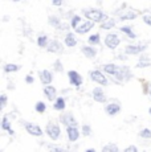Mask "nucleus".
I'll return each instance as SVG.
<instances>
[{"label":"nucleus","instance_id":"1","mask_svg":"<svg viewBox=\"0 0 151 152\" xmlns=\"http://www.w3.org/2000/svg\"><path fill=\"white\" fill-rule=\"evenodd\" d=\"M82 15L85 16V19L92 20L95 24H101L107 17V15L102 10H100V8H84Z\"/></svg>","mask_w":151,"mask_h":152},{"label":"nucleus","instance_id":"2","mask_svg":"<svg viewBox=\"0 0 151 152\" xmlns=\"http://www.w3.org/2000/svg\"><path fill=\"white\" fill-rule=\"evenodd\" d=\"M89 78L90 81L95 82L97 85H101V86H109L110 85V80L106 77V73L103 70L100 69H94L89 72Z\"/></svg>","mask_w":151,"mask_h":152},{"label":"nucleus","instance_id":"3","mask_svg":"<svg viewBox=\"0 0 151 152\" xmlns=\"http://www.w3.org/2000/svg\"><path fill=\"white\" fill-rule=\"evenodd\" d=\"M117 13H118V20H121V21H131V20H135L139 16L138 11L126 7V4L122 5L117 11Z\"/></svg>","mask_w":151,"mask_h":152},{"label":"nucleus","instance_id":"4","mask_svg":"<svg viewBox=\"0 0 151 152\" xmlns=\"http://www.w3.org/2000/svg\"><path fill=\"white\" fill-rule=\"evenodd\" d=\"M44 131H45L46 136L51 140H53V142H56V140H59L61 138V127L57 122H53V121L48 122Z\"/></svg>","mask_w":151,"mask_h":152},{"label":"nucleus","instance_id":"5","mask_svg":"<svg viewBox=\"0 0 151 152\" xmlns=\"http://www.w3.org/2000/svg\"><path fill=\"white\" fill-rule=\"evenodd\" d=\"M103 44H105L106 48H109L110 50H114V49L118 48V45L121 44V37L117 32H109V33L105 36V40H103Z\"/></svg>","mask_w":151,"mask_h":152},{"label":"nucleus","instance_id":"6","mask_svg":"<svg viewBox=\"0 0 151 152\" xmlns=\"http://www.w3.org/2000/svg\"><path fill=\"white\" fill-rule=\"evenodd\" d=\"M113 78H114V81L117 83H125L133 78V73H131V70H130L129 66H121L119 72H118Z\"/></svg>","mask_w":151,"mask_h":152},{"label":"nucleus","instance_id":"7","mask_svg":"<svg viewBox=\"0 0 151 152\" xmlns=\"http://www.w3.org/2000/svg\"><path fill=\"white\" fill-rule=\"evenodd\" d=\"M147 49L146 44H129L125 46V53L129 56H139L142 53H144Z\"/></svg>","mask_w":151,"mask_h":152},{"label":"nucleus","instance_id":"8","mask_svg":"<svg viewBox=\"0 0 151 152\" xmlns=\"http://www.w3.org/2000/svg\"><path fill=\"white\" fill-rule=\"evenodd\" d=\"M23 124H24L25 131H27L29 135L34 136V138H41V136L45 134V131H43V128L36 123H32V122H23Z\"/></svg>","mask_w":151,"mask_h":152},{"label":"nucleus","instance_id":"9","mask_svg":"<svg viewBox=\"0 0 151 152\" xmlns=\"http://www.w3.org/2000/svg\"><path fill=\"white\" fill-rule=\"evenodd\" d=\"M66 75H68V81H69V83H70L73 87L78 89V87L82 86V83H84L82 75H81L80 73L77 72V70H69V72L66 73Z\"/></svg>","mask_w":151,"mask_h":152},{"label":"nucleus","instance_id":"10","mask_svg":"<svg viewBox=\"0 0 151 152\" xmlns=\"http://www.w3.org/2000/svg\"><path fill=\"white\" fill-rule=\"evenodd\" d=\"M94 25H95L94 21H92V20H89V19H85L80 23V25L74 29V32L77 34H86L94 28Z\"/></svg>","mask_w":151,"mask_h":152},{"label":"nucleus","instance_id":"11","mask_svg":"<svg viewBox=\"0 0 151 152\" xmlns=\"http://www.w3.org/2000/svg\"><path fill=\"white\" fill-rule=\"evenodd\" d=\"M59 121H60V123L64 124L65 127H69V126H78L77 119L74 118V115L72 113H64V111H61Z\"/></svg>","mask_w":151,"mask_h":152},{"label":"nucleus","instance_id":"12","mask_svg":"<svg viewBox=\"0 0 151 152\" xmlns=\"http://www.w3.org/2000/svg\"><path fill=\"white\" fill-rule=\"evenodd\" d=\"M81 135L82 134H81V130L78 128V126H69V127H66V138H68L70 143H76L80 139Z\"/></svg>","mask_w":151,"mask_h":152},{"label":"nucleus","instance_id":"13","mask_svg":"<svg viewBox=\"0 0 151 152\" xmlns=\"http://www.w3.org/2000/svg\"><path fill=\"white\" fill-rule=\"evenodd\" d=\"M64 45H65V44H62L60 40L53 39V40H51L46 50H48L49 53H53V54H61L64 52Z\"/></svg>","mask_w":151,"mask_h":152},{"label":"nucleus","instance_id":"14","mask_svg":"<svg viewBox=\"0 0 151 152\" xmlns=\"http://www.w3.org/2000/svg\"><path fill=\"white\" fill-rule=\"evenodd\" d=\"M92 98L94 99L95 102H98V103H106V94L101 85L92 90Z\"/></svg>","mask_w":151,"mask_h":152},{"label":"nucleus","instance_id":"15","mask_svg":"<svg viewBox=\"0 0 151 152\" xmlns=\"http://www.w3.org/2000/svg\"><path fill=\"white\" fill-rule=\"evenodd\" d=\"M43 93H44L45 98L48 99V101H51L52 103H53L54 101H56V98L59 97V94H57V89L53 86V85H45L44 89H43Z\"/></svg>","mask_w":151,"mask_h":152},{"label":"nucleus","instance_id":"16","mask_svg":"<svg viewBox=\"0 0 151 152\" xmlns=\"http://www.w3.org/2000/svg\"><path fill=\"white\" fill-rule=\"evenodd\" d=\"M39 80L41 85H51L53 82V74H52L51 70L48 69H44V70H40L39 72Z\"/></svg>","mask_w":151,"mask_h":152},{"label":"nucleus","instance_id":"17","mask_svg":"<svg viewBox=\"0 0 151 152\" xmlns=\"http://www.w3.org/2000/svg\"><path fill=\"white\" fill-rule=\"evenodd\" d=\"M121 104L118 102H110L105 106V113L107 114L109 116H115L121 113Z\"/></svg>","mask_w":151,"mask_h":152},{"label":"nucleus","instance_id":"18","mask_svg":"<svg viewBox=\"0 0 151 152\" xmlns=\"http://www.w3.org/2000/svg\"><path fill=\"white\" fill-rule=\"evenodd\" d=\"M76 32H66L65 36H64V44H65L66 48H74L78 44V40L76 37Z\"/></svg>","mask_w":151,"mask_h":152},{"label":"nucleus","instance_id":"19","mask_svg":"<svg viewBox=\"0 0 151 152\" xmlns=\"http://www.w3.org/2000/svg\"><path fill=\"white\" fill-rule=\"evenodd\" d=\"M101 69H102L107 75H111V77H114V75L117 74L118 72H119L121 66H118L117 64H114V62H107V64H103V65L101 66Z\"/></svg>","mask_w":151,"mask_h":152},{"label":"nucleus","instance_id":"20","mask_svg":"<svg viewBox=\"0 0 151 152\" xmlns=\"http://www.w3.org/2000/svg\"><path fill=\"white\" fill-rule=\"evenodd\" d=\"M49 42H51V39L48 37V34L46 33H39L36 37V44L39 48L41 49H46L49 45Z\"/></svg>","mask_w":151,"mask_h":152},{"label":"nucleus","instance_id":"21","mask_svg":"<svg viewBox=\"0 0 151 152\" xmlns=\"http://www.w3.org/2000/svg\"><path fill=\"white\" fill-rule=\"evenodd\" d=\"M115 27H117V20L113 19V17H109V16L100 24V28L102 29V31H111V29Z\"/></svg>","mask_w":151,"mask_h":152},{"label":"nucleus","instance_id":"22","mask_svg":"<svg viewBox=\"0 0 151 152\" xmlns=\"http://www.w3.org/2000/svg\"><path fill=\"white\" fill-rule=\"evenodd\" d=\"M81 53L85 54L86 58H94L95 56H97V49H95L94 45L88 44V45H84L82 48H81Z\"/></svg>","mask_w":151,"mask_h":152},{"label":"nucleus","instance_id":"23","mask_svg":"<svg viewBox=\"0 0 151 152\" xmlns=\"http://www.w3.org/2000/svg\"><path fill=\"white\" fill-rule=\"evenodd\" d=\"M53 109L56 111H65L66 109V98L62 95H59L56 101L53 102Z\"/></svg>","mask_w":151,"mask_h":152},{"label":"nucleus","instance_id":"24","mask_svg":"<svg viewBox=\"0 0 151 152\" xmlns=\"http://www.w3.org/2000/svg\"><path fill=\"white\" fill-rule=\"evenodd\" d=\"M119 32L123 33L125 36L130 40L136 39V34H135V32H134V29H133L131 25H122V27H119Z\"/></svg>","mask_w":151,"mask_h":152},{"label":"nucleus","instance_id":"25","mask_svg":"<svg viewBox=\"0 0 151 152\" xmlns=\"http://www.w3.org/2000/svg\"><path fill=\"white\" fill-rule=\"evenodd\" d=\"M0 128H1L3 131H10L11 128H12V121H11V115L10 114H7V115H3L1 118V122H0Z\"/></svg>","mask_w":151,"mask_h":152},{"label":"nucleus","instance_id":"26","mask_svg":"<svg viewBox=\"0 0 151 152\" xmlns=\"http://www.w3.org/2000/svg\"><path fill=\"white\" fill-rule=\"evenodd\" d=\"M150 65H151V60H150V57L144 56L143 53L139 54L138 62H136V68H139V69H144V68H149Z\"/></svg>","mask_w":151,"mask_h":152},{"label":"nucleus","instance_id":"27","mask_svg":"<svg viewBox=\"0 0 151 152\" xmlns=\"http://www.w3.org/2000/svg\"><path fill=\"white\" fill-rule=\"evenodd\" d=\"M4 73L5 74H11V73H16V72H19L20 69V65H17V64H12V62H8V64H5L4 65Z\"/></svg>","mask_w":151,"mask_h":152},{"label":"nucleus","instance_id":"28","mask_svg":"<svg viewBox=\"0 0 151 152\" xmlns=\"http://www.w3.org/2000/svg\"><path fill=\"white\" fill-rule=\"evenodd\" d=\"M88 44H90V45H100L101 44V34L98 33V32H95V33H92L90 36L88 37Z\"/></svg>","mask_w":151,"mask_h":152},{"label":"nucleus","instance_id":"29","mask_svg":"<svg viewBox=\"0 0 151 152\" xmlns=\"http://www.w3.org/2000/svg\"><path fill=\"white\" fill-rule=\"evenodd\" d=\"M61 21H62V20H61L59 16H56V15H51V16L48 17V24L51 25V27L56 28V29L61 24Z\"/></svg>","mask_w":151,"mask_h":152},{"label":"nucleus","instance_id":"30","mask_svg":"<svg viewBox=\"0 0 151 152\" xmlns=\"http://www.w3.org/2000/svg\"><path fill=\"white\" fill-rule=\"evenodd\" d=\"M82 21V17L80 16V15H72L70 16V20H69V23H70V27H72V29H74L80 25V23Z\"/></svg>","mask_w":151,"mask_h":152},{"label":"nucleus","instance_id":"31","mask_svg":"<svg viewBox=\"0 0 151 152\" xmlns=\"http://www.w3.org/2000/svg\"><path fill=\"white\" fill-rule=\"evenodd\" d=\"M101 151L102 152H117V151H119V148H118V145L115 144V143H106V144L101 148Z\"/></svg>","mask_w":151,"mask_h":152},{"label":"nucleus","instance_id":"32","mask_svg":"<svg viewBox=\"0 0 151 152\" xmlns=\"http://www.w3.org/2000/svg\"><path fill=\"white\" fill-rule=\"evenodd\" d=\"M34 111H36L37 114H44L46 111V103L43 101H39L34 103Z\"/></svg>","mask_w":151,"mask_h":152},{"label":"nucleus","instance_id":"33","mask_svg":"<svg viewBox=\"0 0 151 152\" xmlns=\"http://www.w3.org/2000/svg\"><path fill=\"white\" fill-rule=\"evenodd\" d=\"M139 138H142V139H144V140L151 139V128H149V127L142 128V130L139 131Z\"/></svg>","mask_w":151,"mask_h":152},{"label":"nucleus","instance_id":"34","mask_svg":"<svg viewBox=\"0 0 151 152\" xmlns=\"http://www.w3.org/2000/svg\"><path fill=\"white\" fill-rule=\"evenodd\" d=\"M81 134H82L85 138L90 136L92 135V127L89 124H82V126H81Z\"/></svg>","mask_w":151,"mask_h":152},{"label":"nucleus","instance_id":"35","mask_svg":"<svg viewBox=\"0 0 151 152\" xmlns=\"http://www.w3.org/2000/svg\"><path fill=\"white\" fill-rule=\"evenodd\" d=\"M69 29H72L70 23H65V21H61V24L57 27V31L61 32H69Z\"/></svg>","mask_w":151,"mask_h":152},{"label":"nucleus","instance_id":"36","mask_svg":"<svg viewBox=\"0 0 151 152\" xmlns=\"http://www.w3.org/2000/svg\"><path fill=\"white\" fill-rule=\"evenodd\" d=\"M53 70L57 73L64 72V65H62V62H61V60H56L53 62Z\"/></svg>","mask_w":151,"mask_h":152},{"label":"nucleus","instance_id":"37","mask_svg":"<svg viewBox=\"0 0 151 152\" xmlns=\"http://www.w3.org/2000/svg\"><path fill=\"white\" fill-rule=\"evenodd\" d=\"M8 104V97L7 94H1L0 95V110H4Z\"/></svg>","mask_w":151,"mask_h":152},{"label":"nucleus","instance_id":"38","mask_svg":"<svg viewBox=\"0 0 151 152\" xmlns=\"http://www.w3.org/2000/svg\"><path fill=\"white\" fill-rule=\"evenodd\" d=\"M142 20H143V23L146 25L151 27V12H144L142 15Z\"/></svg>","mask_w":151,"mask_h":152},{"label":"nucleus","instance_id":"39","mask_svg":"<svg viewBox=\"0 0 151 152\" xmlns=\"http://www.w3.org/2000/svg\"><path fill=\"white\" fill-rule=\"evenodd\" d=\"M48 150L49 151H53V152H62V151H65L66 148L64 147V145H56V144H53V145H48Z\"/></svg>","mask_w":151,"mask_h":152},{"label":"nucleus","instance_id":"40","mask_svg":"<svg viewBox=\"0 0 151 152\" xmlns=\"http://www.w3.org/2000/svg\"><path fill=\"white\" fill-rule=\"evenodd\" d=\"M24 81H25V83H27V85H32L34 82L33 74H27V75H25V78H24Z\"/></svg>","mask_w":151,"mask_h":152},{"label":"nucleus","instance_id":"41","mask_svg":"<svg viewBox=\"0 0 151 152\" xmlns=\"http://www.w3.org/2000/svg\"><path fill=\"white\" fill-rule=\"evenodd\" d=\"M125 152H138V147L134 144H130L125 148Z\"/></svg>","mask_w":151,"mask_h":152},{"label":"nucleus","instance_id":"42","mask_svg":"<svg viewBox=\"0 0 151 152\" xmlns=\"http://www.w3.org/2000/svg\"><path fill=\"white\" fill-rule=\"evenodd\" d=\"M144 93H146L151 99V83H144Z\"/></svg>","mask_w":151,"mask_h":152},{"label":"nucleus","instance_id":"43","mask_svg":"<svg viewBox=\"0 0 151 152\" xmlns=\"http://www.w3.org/2000/svg\"><path fill=\"white\" fill-rule=\"evenodd\" d=\"M52 4H53L54 7L60 8V7H62L64 5V0H52Z\"/></svg>","mask_w":151,"mask_h":152},{"label":"nucleus","instance_id":"44","mask_svg":"<svg viewBox=\"0 0 151 152\" xmlns=\"http://www.w3.org/2000/svg\"><path fill=\"white\" fill-rule=\"evenodd\" d=\"M7 132L10 134L11 136H15V130H13V128H11V130H10V131H7Z\"/></svg>","mask_w":151,"mask_h":152},{"label":"nucleus","instance_id":"45","mask_svg":"<svg viewBox=\"0 0 151 152\" xmlns=\"http://www.w3.org/2000/svg\"><path fill=\"white\" fill-rule=\"evenodd\" d=\"M86 152H95V148H88V150H85Z\"/></svg>","mask_w":151,"mask_h":152},{"label":"nucleus","instance_id":"46","mask_svg":"<svg viewBox=\"0 0 151 152\" xmlns=\"http://www.w3.org/2000/svg\"><path fill=\"white\" fill-rule=\"evenodd\" d=\"M12 1H15V3H19V1H24V0H12Z\"/></svg>","mask_w":151,"mask_h":152},{"label":"nucleus","instance_id":"47","mask_svg":"<svg viewBox=\"0 0 151 152\" xmlns=\"http://www.w3.org/2000/svg\"><path fill=\"white\" fill-rule=\"evenodd\" d=\"M149 114H150V115H151V107H150V109H149Z\"/></svg>","mask_w":151,"mask_h":152}]
</instances>
